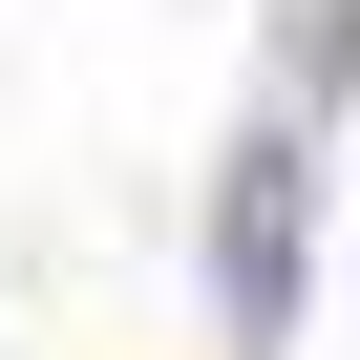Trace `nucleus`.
<instances>
[{"label": "nucleus", "instance_id": "nucleus-1", "mask_svg": "<svg viewBox=\"0 0 360 360\" xmlns=\"http://www.w3.org/2000/svg\"><path fill=\"white\" fill-rule=\"evenodd\" d=\"M297 191H318L297 148H233V191H212V297H233V339H297Z\"/></svg>", "mask_w": 360, "mask_h": 360}]
</instances>
